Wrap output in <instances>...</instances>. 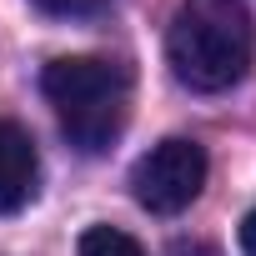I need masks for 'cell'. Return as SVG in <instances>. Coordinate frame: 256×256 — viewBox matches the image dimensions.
Instances as JSON below:
<instances>
[{"label": "cell", "mask_w": 256, "mask_h": 256, "mask_svg": "<svg viewBox=\"0 0 256 256\" xmlns=\"http://www.w3.org/2000/svg\"><path fill=\"white\" fill-rule=\"evenodd\" d=\"M36 10H46V16H56V20H76V16H96V10H106L110 0H30Z\"/></svg>", "instance_id": "8992f818"}, {"label": "cell", "mask_w": 256, "mask_h": 256, "mask_svg": "<svg viewBox=\"0 0 256 256\" xmlns=\"http://www.w3.org/2000/svg\"><path fill=\"white\" fill-rule=\"evenodd\" d=\"M80 256H146L136 236H126L120 226H90L80 236Z\"/></svg>", "instance_id": "5b68a950"}, {"label": "cell", "mask_w": 256, "mask_h": 256, "mask_svg": "<svg viewBox=\"0 0 256 256\" xmlns=\"http://www.w3.org/2000/svg\"><path fill=\"white\" fill-rule=\"evenodd\" d=\"M46 100L60 116V131L76 151L100 156L120 141L131 120V70L100 56H60L40 76Z\"/></svg>", "instance_id": "7a4b0ae2"}, {"label": "cell", "mask_w": 256, "mask_h": 256, "mask_svg": "<svg viewBox=\"0 0 256 256\" xmlns=\"http://www.w3.org/2000/svg\"><path fill=\"white\" fill-rule=\"evenodd\" d=\"M241 251H246V256H256V206H251V216L241 221Z\"/></svg>", "instance_id": "52a82bcc"}, {"label": "cell", "mask_w": 256, "mask_h": 256, "mask_svg": "<svg viewBox=\"0 0 256 256\" xmlns=\"http://www.w3.org/2000/svg\"><path fill=\"white\" fill-rule=\"evenodd\" d=\"M256 56V26L241 0H181L166 30L171 76L196 96L231 90Z\"/></svg>", "instance_id": "6da1fadb"}, {"label": "cell", "mask_w": 256, "mask_h": 256, "mask_svg": "<svg viewBox=\"0 0 256 256\" xmlns=\"http://www.w3.org/2000/svg\"><path fill=\"white\" fill-rule=\"evenodd\" d=\"M36 186H40V151L30 131L16 120H0V216L30 206Z\"/></svg>", "instance_id": "277c9868"}, {"label": "cell", "mask_w": 256, "mask_h": 256, "mask_svg": "<svg viewBox=\"0 0 256 256\" xmlns=\"http://www.w3.org/2000/svg\"><path fill=\"white\" fill-rule=\"evenodd\" d=\"M206 146L201 141H186V136H166L161 146H151L136 166H131V196L141 211L151 216H181L201 186H206Z\"/></svg>", "instance_id": "3957f363"}]
</instances>
